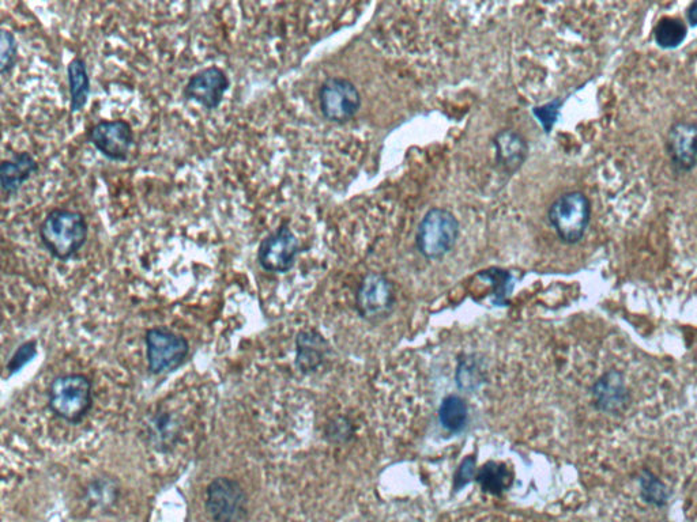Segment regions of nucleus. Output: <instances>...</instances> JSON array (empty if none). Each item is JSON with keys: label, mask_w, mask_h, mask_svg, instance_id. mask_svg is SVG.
I'll return each mask as SVG.
<instances>
[{"label": "nucleus", "mask_w": 697, "mask_h": 522, "mask_svg": "<svg viewBox=\"0 0 697 522\" xmlns=\"http://www.w3.org/2000/svg\"><path fill=\"white\" fill-rule=\"evenodd\" d=\"M35 355L36 342H28L22 344V346L18 348L17 353L14 354V357L11 358L9 365H7V369H9L10 373L18 372V370L24 368L26 363H28L30 359L35 357Z\"/></svg>", "instance_id": "24"}, {"label": "nucleus", "mask_w": 697, "mask_h": 522, "mask_svg": "<svg viewBox=\"0 0 697 522\" xmlns=\"http://www.w3.org/2000/svg\"><path fill=\"white\" fill-rule=\"evenodd\" d=\"M92 382L82 374L55 378L48 389V406L63 421H82L92 408Z\"/></svg>", "instance_id": "2"}, {"label": "nucleus", "mask_w": 697, "mask_h": 522, "mask_svg": "<svg viewBox=\"0 0 697 522\" xmlns=\"http://www.w3.org/2000/svg\"><path fill=\"white\" fill-rule=\"evenodd\" d=\"M395 300L393 283L383 275L369 274L357 291V305L364 316L375 317L393 308Z\"/></svg>", "instance_id": "11"}, {"label": "nucleus", "mask_w": 697, "mask_h": 522, "mask_svg": "<svg viewBox=\"0 0 697 522\" xmlns=\"http://www.w3.org/2000/svg\"><path fill=\"white\" fill-rule=\"evenodd\" d=\"M154 430H156V440L160 442L162 449L169 446V442L175 441L177 435V426L173 423L171 416H157L154 422Z\"/></svg>", "instance_id": "23"}, {"label": "nucleus", "mask_w": 697, "mask_h": 522, "mask_svg": "<svg viewBox=\"0 0 697 522\" xmlns=\"http://www.w3.org/2000/svg\"><path fill=\"white\" fill-rule=\"evenodd\" d=\"M39 169V162L28 151L14 153L10 160H5L0 165V187L3 194L17 195L26 181L39 172Z\"/></svg>", "instance_id": "14"}, {"label": "nucleus", "mask_w": 697, "mask_h": 522, "mask_svg": "<svg viewBox=\"0 0 697 522\" xmlns=\"http://www.w3.org/2000/svg\"><path fill=\"white\" fill-rule=\"evenodd\" d=\"M459 222L447 208H432L417 230V248L425 259H442L457 244Z\"/></svg>", "instance_id": "3"}, {"label": "nucleus", "mask_w": 697, "mask_h": 522, "mask_svg": "<svg viewBox=\"0 0 697 522\" xmlns=\"http://www.w3.org/2000/svg\"><path fill=\"white\" fill-rule=\"evenodd\" d=\"M591 207L582 192H567L549 208V222L564 244H578L589 228Z\"/></svg>", "instance_id": "4"}, {"label": "nucleus", "mask_w": 697, "mask_h": 522, "mask_svg": "<svg viewBox=\"0 0 697 522\" xmlns=\"http://www.w3.org/2000/svg\"><path fill=\"white\" fill-rule=\"evenodd\" d=\"M685 37H687V25L680 18H661L654 29L655 43L661 48H676L683 43Z\"/></svg>", "instance_id": "17"}, {"label": "nucleus", "mask_w": 697, "mask_h": 522, "mask_svg": "<svg viewBox=\"0 0 697 522\" xmlns=\"http://www.w3.org/2000/svg\"><path fill=\"white\" fill-rule=\"evenodd\" d=\"M320 111L331 123H346L361 107V96L349 79L329 78L319 90Z\"/></svg>", "instance_id": "6"}, {"label": "nucleus", "mask_w": 697, "mask_h": 522, "mask_svg": "<svg viewBox=\"0 0 697 522\" xmlns=\"http://www.w3.org/2000/svg\"><path fill=\"white\" fill-rule=\"evenodd\" d=\"M206 509L214 522H241L248 512L246 491L236 480L217 478L207 487Z\"/></svg>", "instance_id": "5"}, {"label": "nucleus", "mask_w": 697, "mask_h": 522, "mask_svg": "<svg viewBox=\"0 0 697 522\" xmlns=\"http://www.w3.org/2000/svg\"><path fill=\"white\" fill-rule=\"evenodd\" d=\"M18 62V41L14 33L3 29L0 33V74L6 77Z\"/></svg>", "instance_id": "21"}, {"label": "nucleus", "mask_w": 697, "mask_h": 522, "mask_svg": "<svg viewBox=\"0 0 697 522\" xmlns=\"http://www.w3.org/2000/svg\"><path fill=\"white\" fill-rule=\"evenodd\" d=\"M67 82H69L70 112H81L88 104L90 97L88 66L81 56H75L67 66Z\"/></svg>", "instance_id": "16"}, {"label": "nucleus", "mask_w": 697, "mask_h": 522, "mask_svg": "<svg viewBox=\"0 0 697 522\" xmlns=\"http://www.w3.org/2000/svg\"><path fill=\"white\" fill-rule=\"evenodd\" d=\"M595 407L606 414H620L629 403V392L623 374L609 370L598 378L593 387Z\"/></svg>", "instance_id": "12"}, {"label": "nucleus", "mask_w": 697, "mask_h": 522, "mask_svg": "<svg viewBox=\"0 0 697 522\" xmlns=\"http://www.w3.org/2000/svg\"><path fill=\"white\" fill-rule=\"evenodd\" d=\"M89 223L81 211L54 208L39 226L41 244L60 261L73 259L88 241Z\"/></svg>", "instance_id": "1"}, {"label": "nucleus", "mask_w": 697, "mask_h": 522, "mask_svg": "<svg viewBox=\"0 0 697 522\" xmlns=\"http://www.w3.org/2000/svg\"><path fill=\"white\" fill-rule=\"evenodd\" d=\"M496 160L504 172L515 173L525 164L529 155V145L519 132L503 130L496 135Z\"/></svg>", "instance_id": "15"}, {"label": "nucleus", "mask_w": 697, "mask_h": 522, "mask_svg": "<svg viewBox=\"0 0 697 522\" xmlns=\"http://www.w3.org/2000/svg\"><path fill=\"white\" fill-rule=\"evenodd\" d=\"M559 101L552 102V104L546 105L544 108H538L534 113L540 117L541 123L544 124L546 130L552 128V124L555 123L557 112H559Z\"/></svg>", "instance_id": "25"}, {"label": "nucleus", "mask_w": 697, "mask_h": 522, "mask_svg": "<svg viewBox=\"0 0 697 522\" xmlns=\"http://www.w3.org/2000/svg\"><path fill=\"white\" fill-rule=\"evenodd\" d=\"M640 489H642V498L650 505L661 508L669 501L670 491L668 487L648 469H644L640 475Z\"/></svg>", "instance_id": "20"}, {"label": "nucleus", "mask_w": 697, "mask_h": 522, "mask_svg": "<svg viewBox=\"0 0 697 522\" xmlns=\"http://www.w3.org/2000/svg\"><path fill=\"white\" fill-rule=\"evenodd\" d=\"M688 22L692 26L697 25V2H693L687 11Z\"/></svg>", "instance_id": "26"}, {"label": "nucleus", "mask_w": 697, "mask_h": 522, "mask_svg": "<svg viewBox=\"0 0 697 522\" xmlns=\"http://www.w3.org/2000/svg\"><path fill=\"white\" fill-rule=\"evenodd\" d=\"M150 372L161 374L182 365L188 355V343L167 328H153L146 334Z\"/></svg>", "instance_id": "9"}, {"label": "nucleus", "mask_w": 697, "mask_h": 522, "mask_svg": "<svg viewBox=\"0 0 697 522\" xmlns=\"http://www.w3.org/2000/svg\"><path fill=\"white\" fill-rule=\"evenodd\" d=\"M229 87H231V81L225 71L220 67L210 66L188 78L183 89V97L187 101L201 105L207 111H214L224 101Z\"/></svg>", "instance_id": "10"}, {"label": "nucleus", "mask_w": 697, "mask_h": 522, "mask_svg": "<svg viewBox=\"0 0 697 522\" xmlns=\"http://www.w3.org/2000/svg\"><path fill=\"white\" fill-rule=\"evenodd\" d=\"M478 480L484 486V489L489 491H501L506 489L508 482H510V474H508L507 469L500 467L499 464H489L482 469L480 475H478Z\"/></svg>", "instance_id": "22"}, {"label": "nucleus", "mask_w": 697, "mask_h": 522, "mask_svg": "<svg viewBox=\"0 0 697 522\" xmlns=\"http://www.w3.org/2000/svg\"><path fill=\"white\" fill-rule=\"evenodd\" d=\"M86 139L107 160L124 162L134 145V131L127 120H101L89 128Z\"/></svg>", "instance_id": "7"}, {"label": "nucleus", "mask_w": 697, "mask_h": 522, "mask_svg": "<svg viewBox=\"0 0 697 522\" xmlns=\"http://www.w3.org/2000/svg\"><path fill=\"white\" fill-rule=\"evenodd\" d=\"M670 160L680 172H689L697 165V124L678 123L668 139Z\"/></svg>", "instance_id": "13"}, {"label": "nucleus", "mask_w": 697, "mask_h": 522, "mask_svg": "<svg viewBox=\"0 0 697 522\" xmlns=\"http://www.w3.org/2000/svg\"><path fill=\"white\" fill-rule=\"evenodd\" d=\"M467 406L459 396H448L440 406V422L452 433H458L467 423Z\"/></svg>", "instance_id": "18"}, {"label": "nucleus", "mask_w": 697, "mask_h": 522, "mask_svg": "<svg viewBox=\"0 0 697 522\" xmlns=\"http://www.w3.org/2000/svg\"><path fill=\"white\" fill-rule=\"evenodd\" d=\"M319 338V335L311 331L301 332L297 336V365L304 372L315 369L322 358Z\"/></svg>", "instance_id": "19"}, {"label": "nucleus", "mask_w": 697, "mask_h": 522, "mask_svg": "<svg viewBox=\"0 0 697 522\" xmlns=\"http://www.w3.org/2000/svg\"><path fill=\"white\" fill-rule=\"evenodd\" d=\"M300 252V242L288 223H282L269 236L263 238L258 249V261L263 270L273 274H285L292 270Z\"/></svg>", "instance_id": "8"}]
</instances>
